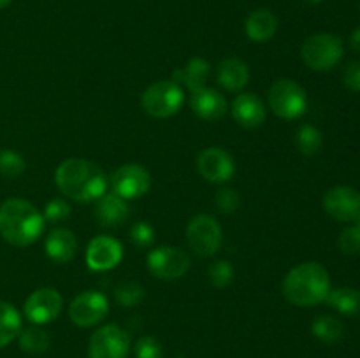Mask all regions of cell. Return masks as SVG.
I'll list each match as a JSON object with an SVG mask.
<instances>
[{
    "mask_svg": "<svg viewBox=\"0 0 360 358\" xmlns=\"http://www.w3.org/2000/svg\"><path fill=\"white\" fill-rule=\"evenodd\" d=\"M210 69V62H206L204 58H192L172 72V81L178 83L179 86H185L192 93V91L200 90L204 86Z\"/></svg>",
    "mask_w": 360,
    "mask_h": 358,
    "instance_id": "22",
    "label": "cell"
},
{
    "mask_svg": "<svg viewBox=\"0 0 360 358\" xmlns=\"http://www.w3.org/2000/svg\"><path fill=\"white\" fill-rule=\"evenodd\" d=\"M217 79L227 91L243 90L250 79L248 65L239 58H225L218 65Z\"/></svg>",
    "mask_w": 360,
    "mask_h": 358,
    "instance_id": "21",
    "label": "cell"
},
{
    "mask_svg": "<svg viewBox=\"0 0 360 358\" xmlns=\"http://www.w3.org/2000/svg\"><path fill=\"white\" fill-rule=\"evenodd\" d=\"M130 239H132L134 244L139 246V248H150L155 241L153 227L144 223V221L132 225V228H130Z\"/></svg>",
    "mask_w": 360,
    "mask_h": 358,
    "instance_id": "33",
    "label": "cell"
},
{
    "mask_svg": "<svg viewBox=\"0 0 360 358\" xmlns=\"http://www.w3.org/2000/svg\"><path fill=\"white\" fill-rule=\"evenodd\" d=\"M323 137L316 126L313 125H302L297 130V135H295V146L301 151L304 157H313V154L319 153L322 150Z\"/></svg>",
    "mask_w": 360,
    "mask_h": 358,
    "instance_id": "26",
    "label": "cell"
},
{
    "mask_svg": "<svg viewBox=\"0 0 360 358\" xmlns=\"http://www.w3.org/2000/svg\"><path fill=\"white\" fill-rule=\"evenodd\" d=\"M55 181L60 192L76 202H91L108 193V178L98 165L84 158H69L58 165Z\"/></svg>",
    "mask_w": 360,
    "mask_h": 358,
    "instance_id": "1",
    "label": "cell"
},
{
    "mask_svg": "<svg viewBox=\"0 0 360 358\" xmlns=\"http://www.w3.org/2000/svg\"><path fill=\"white\" fill-rule=\"evenodd\" d=\"M343 84L350 91L360 93V62L354 60L343 69Z\"/></svg>",
    "mask_w": 360,
    "mask_h": 358,
    "instance_id": "36",
    "label": "cell"
},
{
    "mask_svg": "<svg viewBox=\"0 0 360 358\" xmlns=\"http://www.w3.org/2000/svg\"><path fill=\"white\" fill-rule=\"evenodd\" d=\"M109 183L112 193L125 200H132L146 195L151 186V175L143 165L125 164L112 172Z\"/></svg>",
    "mask_w": 360,
    "mask_h": 358,
    "instance_id": "10",
    "label": "cell"
},
{
    "mask_svg": "<svg viewBox=\"0 0 360 358\" xmlns=\"http://www.w3.org/2000/svg\"><path fill=\"white\" fill-rule=\"evenodd\" d=\"M245 32L250 41L267 42L278 32V18L269 9H257L248 16L245 23Z\"/></svg>",
    "mask_w": 360,
    "mask_h": 358,
    "instance_id": "20",
    "label": "cell"
},
{
    "mask_svg": "<svg viewBox=\"0 0 360 358\" xmlns=\"http://www.w3.org/2000/svg\"><path fill=\"white\" fill-rule=\"evenodd\" d=\"M186 241L197 256L217 255L221 246V227L211 214H197L186 228Z\"/></svg>",
    "mask_w": 360,
    "mask_h": 358,
    "instance_id": "7",
    "label": "cell"
},
{
    "mask_svg": "<svg viewBox=\"0 0 360 358\" xmlns=\"http://www.w3.org/2000/svg\"><path fill=\"white\" fill-rule=\"evenodd\" d=\"M345 55V46L341 37L334 34H315L302 44V62L316 72H326L336 67Z\"/></svg>",
    "mask_w": 360,
    "mask_h": 358,
    "instance_id": "4",
    "label": "cell"
},
{
    "mask_svg": "<svg viewBox=\"0 0 360 358\" xmlns=\"http://www.w3.org/2000/svg\"><path fill=\"white\" fill-rule=\"evenodd\" d=\"M232 116L245 128H257L266 119V107L255 93H241L232 102Z\"/></svg>",
    "mask_w": 360,
    "mask_h": 358,
    "instance_id": "17",
    "label": "cell"
},
{
    "mask_svg": "<svg viewBox=\"0 0 360 358\" xmlns=\"http://www.w3.org/2000/svg\"><path fill=\"white\" fill-rule=\"evenodd\" d=\"M232 277H234V267L227 260H218L210 267V281L213 286H229L232 283Z\"/></svg>",
    "mask_w": 360,
    "mask_h": 358,
    "instance_id": "31",
    "label": "cell"
},
{
    "mask_svg": "<svg viewBox=\"0 0 360 358\" xmlns=\"http://www.w3.org/2000/svg\"><path fill=\"white\" fill-rule=\"evenodd\" d=\"M144 297V288L136 281H125L115 288V298L123 307H134Z\"/></svg>",
    "mask_w": 360,
    "mask_h": 358,
    "instance_id": "28",
    "label": "cell"
},
{
    "mask_svg": "<svg viewBox=\"0 0 360 358\" xmlns=\"http://www.w3.org/2000/svg\"><path fill=\"white\" fill-rule=\"evenodd\" d=\"M185 102L183 88L172 79L157 81L155 84L148 86L141 97V105L144 112L153 118H169L174 116L181 109Z\"/></svg>",
    "mask_w": 360,
    "mask_h": 358,
    "instance_id": "5",
    "label": "cell"
},
{
    "mask_svg": "<svg viewBox=\"0 0 360 358\" xmlns=\"http://www.w3.org/2000/svg\"><path fill=\"white\" fill-rule=\"evenodd\" d=\"M313 336L326 344H336L345 337V325L330 314H322L313 321Z\"/></svg>",
    "mask_w": 360,
    "mask_h": 358,
    "instance_id": "25",
    "label": "cell"
},
{
    "mask_svg": "<svg viewBox=\"0 0 360 358\" xmlns=\"http://www.w3.org/2000/svg\"><path fill=\"white\" fill-rule=\"evenodd\" d=\"M190 105L199 118L207 119V121H217L227 112V100L224 95L207 86L192 91Z\"/></svg>",
    "mask_w": 360,
    "mask_h": 358,
    "instance_id": "16",
    "label": "cell"
},
{
    "mask_svg": "<svg viewBox=\"0 0 360 358\" xmlns=\"http://www.w3.org/2000/svg\"><path fill=\"white\" fill-rule=\"evenodd\" d=\"M44 216L28 200L9 199L0 204V235L9 244H34L44 232Z\"/></svg>",
    "mask_w": 360,
    "mask_h": 358,
    "instance_id": "2",
    "label": "cell"
},
{
    "mask_svg": "<svg viewBox=\"0 0 360 358\" xmlns=\"http://www.w3.org/2000/svg\"><path fill=\"white\" fill-rule=\"evenodd\" d=\"M108 312L109 302L105 298V295L94 290L83 291V293L77 295L70 302L69 307V316L72 319V323L77 326H83V329H88V326H94L97 323H101L108 316Z\"/></svg>",
    "mask_w": 360,
    "mask_h": 358,
    "instance_id": "11",
    "label": "cell"
},
{
    "mask_svg": "<svg viewBox=\"0 0 360 358\" xmlns=\"http://www.w3.org/2000/svg\"><path fill=\"white\" fill-rule=\"evenodd\" d=\"M25 168H27V164H25L21 154H18L13 150L0 151V174L9 179H14L20 178L25 172Z\"/></svg>",
    "mask_w": 360,
    "mask_h": 358,
    "instance_id": "29",
    "label": "cell"
},
{
    "mask_svg": "<svg viewBox=\"0 0 360 358\" xmlns=\"http://www.w3.org/2000/svg\"><path fill=\"white\" fill-rule=\"evenodd\" d=\"M123 248L120 241L109 235H98L91 239L86 248V263L95 272L111 270L122 262Z\"/></svg>",
    "mask_w": 360,
    "mask_h": 358,
    "instance_id": "15",
    "label": "cell"
},
{
    "mask_svg": "<svg viewBox=\"0 0 360 358\" xmlns=\"http://www.w3.org/2000/svg\"><path fill=\"white\" fill-rule=\"evenodd\" d=\"M269 107L283 119H295L302 116L308 107V97L301 84L294 79H278L269 88Z\"/></svg>",
    "mask_w": 360,
    "mask_h": 358,
    "instance_id": "6",
    "label": "cell"
},
{
    "mask_svg": "<svg viewBox=\"0 0 360 358\" xmlns=\"http://www.w3.org/2000/svg\"><path fill=\"white\" fill-rule=\"evenodd\" d=\"M323 209L334 220L354 223L360 218V193L350 186H334L323 195Z\"/></svg>",
    "mask_w": 360,
    "mask_h": 358,
    "instance_id": "13",
    "label": "cell"
},
{
    "mask_svg": "<svg viewBox=\"0 0 360 358\" xmlns=\"http://www.w3.org/2000/svg\"><path fill=\"white\" fill-rule=\"evenodd\" d=\"M63 298L55 288H39L25 302V316L34 325H46L58 318Z\"/></svg>",
    "mask_w": 360,
    "mask_h": 358,
    "instance_id": "12",
    "label": "cell"
},
{
    "mask_svg": "<svg viewBox=\"0 0 360 358\" xmlns=\"http://www.w3.org/2000/svg\"><path fill=\"white\" fill-rule=\"evenodd\" d=\"M20 347L30 354L44 353L49 347V336L39 326H28L20 332Z\"/></svg>",
    "mask_w": 360,
    "mask_h": 358,
    "instance_id": "27",
    "label": "cell"
},
{
    "mask_svg": "<svg viewBox=\"0 0 360 358\" xmlns=\"http://www.w3.org/2000/svg\"><path fill=\"white\" fill-rule=\"evenodd\" d=\"M350 48L354 49V51L360 53V27L355 28V30L352 32V35H350Z\"/></svg>",
    "mask_w": 360,
    "mask_h": 358,
    "instance_id": "37",
    "label": "cell"
},
{
    "mask_svg": "<svg viewBox=\"0 0 360 358\" xmlns=\"http://www.w3.org/2000/svg\"><path fill=\"white\" fill-rule=\"evenodd\" d=\"M42 216H44V220L58 223V221H63L65 218L70 216V206L62 199L49 200V202L46 204V209Z\"/></svg>",
    "mask_w": 360,
    "mask_h": 358,
    "instance_id": "34",
    "label": "cell"
},
{
    "mask_svg": "<svg viewBox=\"0 0 360 358\" xmlns=\"http://www.w3.org/2000/svg\"><path fill=\"white\" fill-rule=\"evenodd\" d=\"M148 270L157 279L174 281L185 276L190 269V256L176 246H160L148 255Z\"/></svg>",
    "mask_w": 360,
    "mask_h": 358,
    "instance_id": "8",
    "label": "cell"
},
{
    "mask_svg": "<svg viewBox=\"0 0 360 358\" xmlns=\"http://www.w3.org/2000/svg\"><path fill=\"white\" fill-rule=\"evenodd\" d=\"M21 332V316L9 302L0 300V347L13 343Z\"/></svg>",
    "mask_w": 360,
    "mask_h": 358,
    "instance_id": "24",
    "label": "cell"
},
{
    "mask_svg": "<svg viewBox=\"0 0 360 358\" xmlns=\"http://www.w3.org/2000/svg\"><path fill=\"white\" fill-rule=\"evenodd\" d=\"M46 253L56 263H67L76 256V235L69 228H55L46 239Z\"/></svg>",
    "mask_w": 360,
    "mask_h": 358,
    "instance_id": "19",
    "label": "cell"
},
{
    "mask_svg": "<svg viewBox=\"0 0 360 358\" xmlns=\"http://www.w3.org/2000/svg\"><path fill=\"white\" fill-rule=\"evenodd\" d=\"M197 168L200 175L211 183H225L234 175L236 164L224 147H206L199 153Z\"/></svg>",
    "mask_w": 360,
    "mask_h": 358,
    "instance_id": "14",
    "label": "cell"
},
{
    "mask_svg": "<svg viewBox=\"0 0 360 358\" xmlns=\"http://www.w3.org/2000/svg\"><path fill=\"white\" fill-rule=\"evenodd\" d=\"M306 4H309V6H319V4H322L323 0H304Z\"/></svg>",
    "mask_w": 360,
    "mask_h": 358,
    "instance_id": "38",
    "label": "cell"
},
{
    "mask_svg": "<svg viewBox=\"0 0 360 358\" xmlns=\"http://www.w3.org/2000/svg\"><path fill=\"white\" fill-rule=\"evenodd\" d=\"M239 195L232 188H221L217 195V206L221 213H234L239 207Z\"/></svg>",
    "mask_w": 360,
    "mask_h": 358,
    "instance_id": "35",
    "label": "cell"
},
{
    "mask_svg": "<svg viewBox=\"0 0 360 358\" xmlns=\"http://www.w3.org/2000/svg\"><path fill=\"white\" fill-rule=\"evenodd\" d=\"M129 214L130 209L127 206V200L116 193H104L95 207V218L102 227H118L129 218Z\"/></svg>",
    "mask_w": 360,
    "mask_h": 358,
    "instance_id": "18",
    "label": "cell"
},
{
    "mask_svg": "<svg viewBox=\"0 0 360 358\" xmlns=\"http://www.w3.org/2000/svg\"><path fill=\"white\" fill-rule=\"evenodd\" d=\"M327 304L345 316L360 314V290L350 286L330 288L326 298Z\"/></svg>",
    "mask_w": 360,
    "mask_h": 358,
    "instance_id": "23",
    "label": "cell"
},
{
    "mask_svg": "<svg viewBox=\"0 0 360 358\" xmlns=\"http://www.w3.org/2000/svg\"><path fill=\"white\" fill-rule=\"evenodd\" d=\"M338 248L345 255H359L360 253V218L345 228L338 239Z\"/></svg>",
    "mask_w": 360,
    "mask_h": 358,
    "instance_id": "30",
    "label": "cell"
},
{
    "mask_svg": "<svg viewBox=\"0 0 360 358\" xmlns=\"http://www.w3.org/2000/svg\"><path fill=\"white\" fill-rule=\"evenodd\" d=\"M130 351V337L122 326L109 323L95 330L88 344L90 358H127Z\"/></svg>",
    "mask_w": 360,
    "mask_h": 358,
    "instance_id": "9",
    "label": "cell"
},
{
    "mask_svg": "<svg viewBox=\"0 0 360 358\" xmlns=\"http://www.w3.org/2000/svg\"><path fill=\"white\" fill-rule=\"evenodd\" d=\"M11 2H13V0H0V9H4V7L9 6Z\"/></svg>",
    "mask_w": 360,
    "mask_h": 358,
    "instance_id": "39",
    "label": "cell"
},
{
    "mask_svg": "<svg viewBox=\"0 0 360 358\" xmlns=\"http://www.w3.org/2000/svg\"><path fill=\"white\" fill-rule=\"evenodd\" d=\"M136 357L137 358H164V350L162 344L155 337L144 336L136 343Z\"/></svg>",
    "mask_w": 360,
    "mask_h": 358,
    "instance_id": "32",
    "label": "cell"
},
{
    "mask_svg": "<svg viewBox=\"0 0 360 358\" xmlns=\"http://www.w3.org/2000/svg\"><path fill=\"white\" fill-rule=\"evenodd\" d=\"M330 291V276L319 262L299 263L283 279V295L297 307H313L326 302Z\"/></svg>",
    "mask_w": 360,
    "mask_h": 358,
    "instance_id": "3",
    "label": "cell"
}]
</instances>
